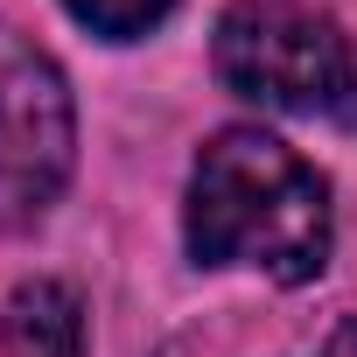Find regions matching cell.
Returning a JSON list of instances; mask_svg holds the SVG:
<instances>
[{
    "mask_svg": "<svg viewBox=\"0 0 357 357\" xmlns=\"http://www.w3.org/2000/svg\"><path fill=\"white\" fill-rule=\"evenodd\" d=\"M183 238L197 266H252L280 287H301L329 266L336 211L322 168L259 126H225L190 168Z\"/></svg>",
    "mask_w": 357,
    "mask_h": 357,
    "instance_id": "cell-1",
    "label": "cell"
},
{
    "mask_svg": "<svg viewBox=\"0 0 357 357\" xmlns=\"http://www.w3.org/2000/svg\"><path fill=\"white\" fill-rule=\"evenodd\" d=\"M218 77L259 112H329L357 119V50L350 36L294 0H238L218 22Z\"/></svg>",
    "mask_w": 357,
    "mask_h": 357,
    "instance_id": "cell-2",
    "label": "cell"
},
{
    "mask_svg": "<svg viewBox=\"0 0 357 357\" xmlns=\"http://www.w3.org/2000/svg\"><path fill=\"white\" fill-rule=\"evenodd\" d=\"M77 161V105L50 50L0 22V231L36 225Z\"/></svg>",
    "mask_w": 357,
    "mask_h": 357,
    "instance_id": "cell-3",
    "label": "cell"
},
{
    "mask_svg": "<svg viewBox=\"0 0 357 357\" xmlns=\"http://www.w3.org/2000/svg\"><path fill=\"white\" fill-rule=\"evenodd\" d=\"M8 357H84V301L70 280H22L0 308Z\"/></svg>",
    "mask_w": 357,
    "mask_h": 357,
    "instance_id": "cell-4",
    "label": "cell"
},
{
    "mask_svg": "<svg viewBox=\"0 0 357 357\" xmlns=\"http://www.w3.org/2000/svg\"><path fill=\"white\" fill-rule=\"evenodd\" d=\"M63 8H70V22H84V29L105 36V43H140L147 29L168 22L175 0H63Z\"/></svg>",
    "mask_w": 357,
    "mask_h": 357,
    "instance_id": "cell-5",
    "label": "cell"
},
{
    "mask_svg": "<svg viewBox=\"0 0 357 357\" xmlns=\"http://www.w3.org/2000/svg\"><path fill=\"white\" fill-rule=\"evenodd\" d=\"M315 357H357V322H336V329H329V343H322Z\"/></svg>",
    "mask_w": 357,
    "mask_h": 357,
    "instance_id": "cell-6",
    "label": "cell"
}]
</instances>
